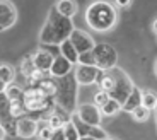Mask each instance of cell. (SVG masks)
Returning <instances> with one entry per match:
<instances>
[{
    "label": "cell",
    "instance_id": "9a60e30c",
    "mask_svg": "<svg viewBox=\"0 0 157 140\" xmlns=\"http://www.w3.org/2000/svg\"><path fill=\"white\" fill-rule=\"evenodd\" d=\"M60 51H62V56H65L72 65H78V51L75 50L70 39H67L65 43L60 45Z\"/></svg>",
    "mask_w": 157,
    "mask_h": 140
},
{
    "label": "cell",
    "instance_id": "836d02e7",
    "mask_svg": "<svg viewBox=\"0 0 157 140\" xmlns=\"http://www.w3.org/2000/svg\"><path fill=\"white\" fill-rule=\"evenodd\" d=\"M155 121H157V111H155Z\"/></svg>",
    "mask_w": 157,
    "mask_h": 140
},
{
    "label": "cell",
    "instance_id": "e575fe53",
    "mask_svg": "<svg viewBox=\"0 0 157 140\" xmlns=\"http://www.w3.org/2000/svg\"><path fill=\"white\" fill-rule=\"evenodd\" d=\"M155 111H157V106H155Z\"/></svg>",
    "mask_w": 157,
    "mask_h": 140
},
{
    "label": "cell",
    "instance_id": "4316f807",
    "mask_svg": "<svg viewBox=\"0 0 157 140\" xmlns=\"http://www.w3.org/2000/svg\"><path fill=\"white\" fill-rule=\"evenodd\" d=\"M109 99H111V97H109V94H108V92H104V91H101V89H99L98 92L94 94V104L98 106L99 109H101L102 106L106 104V103L109 101Z\"/></svg>",
    "mask_w": 157,
    "mask_h": 140
},
{
    "label": "cell",
    "instance_id": "ffe728a7",
    "mask_svg": "<svg viewBox=\"0 0 157 140\" xmlns=\"http://www.w3.org/2000/svg\"><path fill=\"white\" fill-rule=\"evenodd\" d=\"M121 109H123V106L120 104V103L114 101V99H109V101L101 108V113L104 115V116H114V115H116L118 111H121Z\"/></svg>",
    "mask_w": 157,
    "mask_h": 140
},
{
    "label": "cell",
    "instance_id": "1f68e13d",
    "mask_svg": "<svg viewBox=\"0 0 157 140\" xmlns=\"http://www.w3.org/2000/svg\"><path fill=\"white\" fill-rule=\"evenodd\" d=\"M152 29H154V33H155V34H157V19L154 21V24H152Z\"/></svg>",
    "mask_w": 157,
    "mask_h": 140
},
{
    "label": "cell",
    "instance_id": "4dcf8cb0",
    "mask_svg": "<svg viewBox=\"0 0 157 140\" xmlns=\"http://www.w3.org/2000/svg\"><path fill=\"white\" fill-rule=\"evenodd\" d=\"M130 4H132L130 0H118L116 2V5H120V7H128Z\"/></svg>",
    "mask_w": 157,
    "mask_h": 140
},
{
    "label": "cell",
    "instance_id": "4fadbf2b",
    "mask_svg": "<svg viewBox=\"0 0 157 140\" xmlns=\"http://www.w3.org/2000/svg\"><path fill=\"white\" fill-rule=\"evenodd\" d=\"M33 60H34L36 68H38L39 72H43V74L50 72L51 67H53V62H55V58H53L48 51H44L43 48H39V50L33 55Z\"/></svg>",
    "mask_w": 157,
    "mask_h": 140
},
{
    "label": "cell",
    "instance_id": "d4e9b609",
    "mask_svg": "<svg viewBox=\"0 0 157 140\" xmlns=\"http://www.w3.org/2000/svg\"><path fill=\"white\" fill-rule=\"evenodd\" d=\"M78 65H86V67H96V56L92 51L78 55Z\"/></svg>",
    "mask_w": 157,
    "mask_h": 140
},
{
    "label": "cell",
    "instance_id": "83f0119b",
    "mask_svg": "<svg viewBox=\"0 0 157 140\" xmlns=\"http://www.w3.org/2000/svg\"><path fill=\"white\" fill-rule=\"evenodd\" d=\"M53 132H55V130L51 128L48 123L43 125V126H39V130H38V140H50L51 135H53Z\"/></svg>",
    "mask_w": 157,
    "mask_h": 140
},
{
    "label": "cell",
    "instance_id": "5b68a950",
    "mask_svg": "<svg viewBox=\"0 0 157 140\" xmlns=\"http://www.w3.org/2000/svg\"><path fill=\"white\" fill-rule=\"evenodd\" d=\"M108 72L114 77V89L109 92V97L114 99V101H118L123 106L126 103V99L130 97L132 91L135 89L133 82H132V79H130L121 68H116V67H114V68L108 70Z\"/></svg>",
    "mask_w": 157,
    "mask_h": 140
},
{
    "label": "cell",
    "instance_id": "3957f363",
    "mask_svg": "<svg viewBox=\"0 0 157 140\" xmlns=\"http://www.w3.org/2000/svg\"><path fill=\"white\" fill-rule=\"evenodd\" d=\"M56 91H55V103L58 108L65 109L67 113L74 115L77 108V86L78 82L75 74H68L62 79H56Z\"/></svg>",
    "mask_w": 157,
    "mask_h": 140
},
{
    "label": "cell",
    "instance_id": "2e32d148",
    "mask_svg": "<svg viewBox=\"0 0 157 140\" xmlns=\"http://www.w3.org/2000/svg\"><path fill=\"white\" fill-rule=\"evenodd\" d=\"M142 92H144V91H140L138 87H135V89L132 91V94H130V97L126 99V103L123 104V111L133 113L138 106H142Z\"/></svg>",
    "mask_w": 157,
    "mask_h": 140
},
{
    "label": "cell",
    "instance_id": "30bf717a",
    "mask_svg": "<svg viewBox=\"0 0 157 140\" xmlns=\"http://www.w3.org/2000/svg\"><path fill=\"white\" fill-rule=\"evenodd\" d=\"M16 21H17L16 7L10 2H7V0H2L0 2V27H2V31L9 29L10 26H14Z\"/></svg>",
    "mask_w": 157,
    "mask_h": 140
},
{
    "label": "cell",
    "instance_id": "277c9868",
    "mask_svg": "<svg viewBox=\"0 0 157 140\" xmlns=\"http://www.w3.org/2000/svg\"><path fill=\"white\" fill-rule=\"evenodd\" d=\"M24 106L29 113H44L56 108L55 97L48 96L39 86H29V89L24 91Z\"/></svg>",
    "mask_w": 157,
    "mask_h": 140
},
{
    "label": "cell",
    "instance_id": "d590c367",
    "mask_svg": "<svg viewBox=\"0 0 157 140\" xmlns=\"http://www.w3.org/2000/svg\"><path fill=\"white\" fill-rule=\"evenodd\" d=\"M108 140H111V138H108Z\"/></svg>",
    "mask_w": 157,
    "mask_h": 140
},
{
    "label": "cell",
    "instance_id": "ac0fdd59",
    "mask_svg": "<svg viewBox=\"0 0 157 140\" xmlns=\"http://www.w3.org/2000/svg\"><path fill=\"white\" fill-rule=\"evenodd\" d=\"M14 75H16L14 68H12L10 65H7V63H2V67H0V82H2V92H4V89L9 86V84L14 80Z\"/></svg>",
    "mask_w": 157,
    "mask_h": 140
},
{
    "label": "cell",
    "instance_id": "7a4b0ae2",
    "mask_svg": "<svg viewBox=\"0 0 157 140\" xmlns=\"http://www.w3.org/2000/svg\"><path fill=\"white\" fill-rule=\"evenodd\" d=\"M86 22L94 31H109L116 24V10L108 2H94L86 10Z\"/></svg>",
    "mask_w": 157,
    "mask_h": 140
},
{
    "label": "cell",
    "instance_id": "8992f818",
    "mask_svg": "<svg viewBox=\"0 0 157 140\" xmlns=\"http://www.w3.org/2000/svg\"><path fill=\"white\" fill-rule=\"evenodd\" d=\"M92 53H94V56H96V67H98V68L108 72V70H111V68L116 67L118 53H116V50H114L111 45L98 43L94 46V50H92Z\"/></svg>",
    "mask_w": 157,
    "mask_h": 140
},
{
    "label": "cell",
    "instance_id": "6da1fadb",
    "mask_svg": "<svg viewBox=\"0 0 157 140\" xmlns=\"http://www.w3.org/2000/svg\"><path fill=\"white\" fill-rule=\"evenodd\" d=\"M74 31L75 27H74L72 19L62 16L53 7L50 10V14H48L43 29L39 33V41H41V45H56V46H60L67 39H70Z\"/></svg>",
    "mask_w": 157,
    "mask_h": 140
},
{
    "label": "cell",
    "instance_id": "9c48e42d",
    "mask_svg": "<svg viewBox=\"0 0 157 140\" xmlns=\"http://www.w3.org/2000/svg\"><path fill=\"white\" fill-rule=\"evenodd\" d=\"M99 72H101V68H98V67L77 65V68H75L74 74H75V79H77L78 84H82V86H90V84H96Z\"/></svg>",
    "mask_w": 157,
    "mask_h": 140
},
{
    "label": "cell",
    "instance_id": "52a82bcc",
    "mask_svg": "<svg viewBox=\"0 0 157 140\" xmlns=\"http://www.w3.org/2000/svg\"><path fill=\"white\" fill-rule=\"evenodd\" d=\"M70 41H72V45L75 46V50L78 51V55L87 53V51H92L94 46H96L94 38H92L89 33L82 31V29H75V31L72 33V36H70Z\"/></svg>",
    "mask_w": 157,
    "mask_h": 140
},
{
    "label": "cell",
    "instance_id": "5bb4252c",
    "mask_svg": "<svg viewBox=\"0 0 157 140\" xmlns=\"http://www.w3.org/2000/svg\"><path fill=\"white\" fill-rule=\"evenodd\" d=\"M50 74L53 75L55 79L65 77V75L72 74V63L68 62L65 56H62V55H60L58 58H55V62H53V67H51Z\"/></svg>",
    "mask_w": 157,
    "mask_h": 140
},
{
    "label": "cell",
    "instance_id": "f1b7e54d",
    "mask_svg": "<svg viewBox=\"0 0 157 140\" xmlns=\"http://www.w3.org/2000/svg\"><path fill=\"white\" fill-rule=\"evenodd\" d=\"M43 48L44 51H48V53L53 56V58H58L60 55H62V51H60V46H56V45H43Z\"/></svg>",
    "mask_w": 157,
    "mask_h": 140
},
{
    "label": "cell",
    "instance_id": "ba28073f",
    "mask_svg": "<svg viewBox=\"0 0 157 140\" xmlns=\"http://www.w3.org/2000/svg\"><path fill=\"white\" fill-rule=\"evenodd\" d=\"M77 115L78 118L84 121V123L90 125V126H99V123H101V109L98 108V106L92 103V104H80L77 108Z\"/></svg>",
    "mask_w": 157,
    "mask_h": 140
},
{
    "label": "cell",
    "instance_id": "603a6c76",
    "mask_svg": "<svg viewBox=\"0 0 157 140\" xmlns=\"http://www.w3.org/2000/svg\"><path fill=\"white\" fill-rule=\"evenodd\" d=\"M63 130H65V138H67V140H80L78 130H77V126L74 125V121L67 123L65 126H63Z\"/></svg>",
    "mask_w": 157,
    "mask_h": 140
},
{
    "label": "cell",
    "instance_id": "44dd1931",
    "mask_svg": "<svg viewBox=\"0 0 157 140\" xmlns=\"http://www.w3.org/2000/svg\"><path fill=\"white\" fill-rule=\"evenodd\" d=\"M142 106H145L147 109H155L157 106V94L152 91H144L142 92Z\"/></svg>",
    "mask_w": 157,
    "mask_h": 140
},
{
    "label": "cell",
    "instance_id": "e0dca14e",
    "mask_svg": "<svg viewBox=\"0 0 157 140\" xmlns=\"http://www.w3.org/2000/svg\"><path fill=\"white\" fill-rule=\"evenodd\" d=\"M55 9L62 16L68 17V19H72L77 14V4H75L74 0H60V2L55 4Z\"/></svg>",
    "mask_w": 157,
    "mask_h": 140
},
{
    "label": "cell",
    "instance_id": "7402d4cb",
    "mask_svg": "<svg viewBox=\"0 0 157 140\" xmlns=\"http://www.w3.org/2000/svg\"><path fill=\"white\" fill-rule=\"evenodd\" d=\"M4 92H5V96L9 97V101H10V103H14V101H22V99H24V91L19 89V87H16V86L7 87Z\"/></svg>",
    "mask_w": 157,
    "mask_h": 140
},
{
    "label": "cell",
    "instance_id": "d6a6232c",
    "mask_svg": "<svg viewBox=\"0 0 157 140\" xmlns=\"http://www.w3.org/2000/svg\"><path fill=\"white\" fill-rule=\"evenodd\" d=\"M80 140H96V138H92V137H80Z\"/></svg>",
    "mask_w": 157,
    "mask_h": 140
},
{
    "label": "cell",
    "instance_id": "484cf974",
    "mask_svg": "<svg viewBox=\"0 0 157 140\" xmlns=\"http://www.w3.org/2000/svg\"><path fill=\"white\" fill-rule=\"evenodd\" d=\"M132 116H133L135 121H147L150 116V109H147L145 106H138L133 113H132Z\"/></svg>",
    "mask_w": 157,
    "mask_h": 140
},
{
    "label": "cell",
    "instance_id": "cb8c5ba5",
    "mask_svg": "<svg viewBox=\"0 0 157 140\" xmlns=\"http://www.w3.org/2000/svg\"><path fill=\"white\" fill-rule=\"evenodd\" d=\"M10 113L14 118H22V115L26 113V106H24V101H14L10 103Z\"/></svg>",
    "mask_w": 157,
    "mask_h": 140
},
{
    "label": "cell",
    "instance_id": "f546056e",
    "mask_svg": "<svg viewBox=\"0 0 157 140\" xmlns=\"http://www.w3.org/2000/svg\"><path fill=\"white\" fill-rule=\"evenodd\" d=\"M50 140H67L65 138V130L63 128H60V130H55L53 132V135H51V138Z\"/></svg>",
    "mask_w": 157,
    "mask_h": 140
},
{
    "label": "cell",
    "instance_id": "d6986e66",
    "mask_svg": "<svg viewBox=\"0 0 157 140\" xmlns=\"http://www.w3.org/2000/svg\"><path fill=\"white\" fill-rule=\"evenodd\" d=\"M36 65H34V60H33V56H28V58H24L22 63H21V72H22V75L26 79H31L33 75L36 74Z\"/></svg>",
    "mask_w": 157,
    "mask_h": 140
},
{
    "label": "cell",
    "instance_id": "7c38bea8",
    "mask_svg": "<svg viewBox=\"0 0 157 140\" xmlns=\"http://www.w3.org/2000/svg\"><path fill=\"white\" fill-rule=\"evenodd\" d=\"M72 121V116H70V113H67L65 109H62V108H58L56 106L55 109H53V113L50 115V118H48V125H50L53 130H60V128H63L67 123H70Z\"/></svg>",
    "mask_w": 157,
    "mask_h": 140
},
{
    "label": "cell",
    "instance_id": "8fae6325",
    "mask_svg": "<svg viewBox=\"0 0 157 140\" xmlns=\"http://www.w3.org/2000/svg\"><path fill=\"white\" fill-rule=\"evenodd\" d=\"M38 121L31 116H22L17 120V135L22 138H31V137L38 135Z\"/></svg>",
    "mask_w": 157,
    "mask_h": 140
}]
</instances>
